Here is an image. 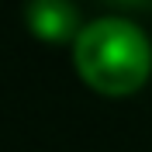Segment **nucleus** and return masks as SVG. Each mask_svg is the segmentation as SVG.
Returning a JSON list of instances; mask_svg holds the SVG:
<instances>
[{"instance_id": "2", "label": "nucleus", "mask_w": 152, "mask_h": 152, "mask_svg": "<svg viewBox=\"0 0 152 152\" xmlns=\"http://www.w3.org/2000/svg\"><path fill=\"white\" fill-rule=\"evenodd\" d=\"M24 21L38 38L45 42H69L83 31L80 10L73 0H28L24 4Z\"/></svg>"}, {"instance_id": "3", "label": "nucleus", "mask_w": 152, "mask_h": 152, "mask_svg": "<svg viewBox=\"0 0 152 152\" xmlns=\"http://www.w3.org/2000/svg\"><path fill=\"white\" fill-rule=\"evenodd\" d=\"M114 4H149V0H114Z\"/></svg>"}, {"instance_id": "1", "label": "nucleus", "mask_w": 152, "mask_h": 152, "mask_svg": "<svg viewBox=\"0 0 152 152\" xmlns=\"http://www.w3.org/2000/svg\"><path fill=\"white\" fill-rule=\"evenodd\" d=\"M73 59L90 86L104 94H132L152 69V42L135 21L107 14L83 24L73 42Z\"/></svg>"}]
</instances>
